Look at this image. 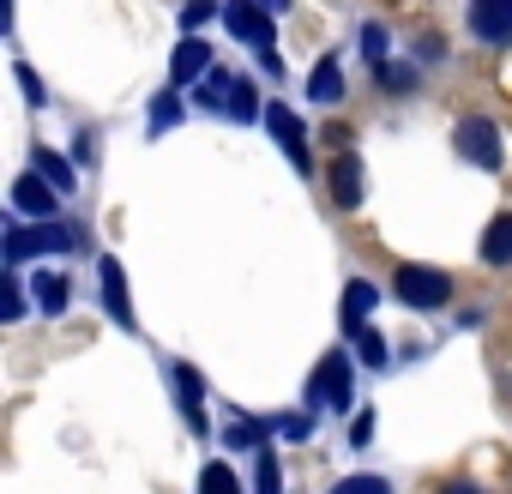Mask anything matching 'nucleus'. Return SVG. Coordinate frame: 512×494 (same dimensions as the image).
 <instances>
[{"label": "nucleus", "instance_id": "8", "mask_svg": "<svg viewBox=\"0 0 512 494\" xmlns=\"http://www.w3.org/2000/svg\"><path fill=\"white\" fill-rule=\"evenodd\" d=\"M55 193H61V187L31 169V175L13 181V211H25V217H55Z\"/></svg>", "mask_w": 512, "mask_h": 494}, {"label": "nucleus", "instance_id": "14", "mask_svg": "<svg viewBox=\"0 0 512 494\" xmlns=\"http://www.w3.org/2000/svg\"><path fill=\"white\" fill-rule=\"evenodd\" d=\"M31 284H37V308H43V314H67V302H73V278H61V272H37Z\"/></svg>", "mask_w": 512, "mask_h": 494}, {"label": "nucleus", "instance_id": "28", "mask_svg": "<svg viewBox=\"0 0 512 494\" xmlns=\"http://www.w3.org/2000/svg\"><path fill=\"white\" fill-rule=\"evenodd\" d=\"M308 428H314L308 416H284V422H278V434H284V440H308Z\"/></svg>", "mask_w": 512, "mask_h": 494}, {"label": "nucleus", "instance_id": "18", "mask_svg": "<svg viewBox=\"0 0 512 494\" xmlns=\"http://www.w3.org/2000/svg\"><path fill=\"white\" fill-rule=\"evenodd\" d=\"M199 494H241V476L229 464H205L199 470Z\"/></svg>", "mask_w": 512, "mask_h": 494}, {"label": "nucleus", "instance_id": "29", "mask_svg": "<svg viewBox=\"0 0 512 494\" xmlns=\"http://www.w3.org/2000/svg\"><path fill=\"white\" fill-rule=\"evenodd\" d=\"M350 440H356V446H368V440H374V416H368V410H356V422H350Z\"/></svg>", "mask_w": 512, "mask_h": 494}, {"label": "nucleus", "instance_id": "21", "mask_svg": "<svg viewBox=\"0 0 512 494\" xmlns=\"http://www.w3.org/2000/svg\"><path fill=\"white\" fill-rule=\"evenodd\" d=\"M362 55H368L374 67H386V55H392V37H386V25H362Z\"/></svg>", "mask_w": 512, "mask_h": 494}, {"label": "nucleus", "instance_id": "26", "mask_svg": "<svg viewBox=\"0 0 512 494\" xmlns=\"http://www.w3.org/2000/svg\"><path fill=\"white\" fill-rule=\"evenodd\" d=\"M211 13H217L211 0H187V7H181V31H187V37H199V25H205Z\"/></svg>", "mask_w": 512, "mask_h": 494}, {"label": "nucleus", "instance_id": "22", "mask_svg": "<svg viewBox=\"0 0 512 494\" xmlns=\"http://www.w3.org/2000/svg\"><path fill=\"white\" fill-rule=\"evenodd\" d=\"M37 175H49L61 193L73 187V163H67V157H55V151H37Z\"/></svg>", "mask_w": 512, "mask_h": 494}, {"label": "nucleus", "instance_id": "23", "mask_svg": "<svg viewBox=\"0 0 512 494\" xmlns=\"http://www.w3.org/2000/svg\"><path fill=\"white\" fill-rule=\"evenodd\" d=\"M284 482H278V458L272 452H260V458H253V494H278Z\"/></svg>", "mask_w": 512, "mask_h": 494}, {"label": "nucleus", "instance_id": "19", "mask_svg": "<svg viewBox=\"0 0 512 494\" xmlns=\"http://www.w3.org/2000/svg\"><path fill=\"white\" fill-rule=\"evenodd\" d=\"M350 338H356V356H362V368H386V338H380V332L356 326Z\"/></svg>", "mask_w": 512, "mask_h": 494}, {"label": "nucleus", "instance_id": "3", "mask_svg": "<svg viewBox=\"0 0 512 494\" xmlns=\"http://www.w3.org/2000/svg\"><path fill=\"white\" fill-rule=\"evenodd\" d=\"M73 241H79V235H73L67 223H49V217H43V229H19V223H13V229H7V260L19 266V260H31V254H67Z\"/></svg>", "mask_w": 512, "mask_h": 494}, {"label": "nucleus", "instance_id": "25", "mask_svg": "<svg viewBox=\"0 0 512 494\" xmlns=\"http://www.w3.org/2000/svg\"><path fill=\"white\" fill-rule=\"evenodd\" d=\"M332 494H392V482H386V476H350V482H338Z\"/></svg>", "mask_w": 512, "mask_h": 494}, {"label": "nucleus", "instance_id": "15", "mask_svg": "<svg viewBox=\"0 0 512 494\" xmlns=\"http://www.w3.org/2000/svg\"><path fill=\"white\" fill-rule=\"evenodd\" d=\"M175 392H181V410H187V422H193V428H205V416H199V398H205V380H199V368L175 362Z\"/></svg>", "mask_w": 512, "mask_h": 494}, {"label": "nucleus", "instance_id": "7", "mask_svg": "<svg viewBox=\"0 0 512 494\" xmlns=\"http://www.w3.org/2000/svg\"><path fill=\"white\" fill-rule=\"evenodd\" d=\"M470 31L494 49L512 43V0H470Z\"/></svg>", "mask_w": 512, "mask_h": 494}, {"label": "nucleus", "instance_id": "1", "mask_svg": "<svg viewBox=\"0 0 512 494\" xmlns=\"http://www.w3.org/2000/svg\"><path fill=\"white\" fill-rule=\"evenodd\" d=\"M392 296L404 308H446L452 302V278L440 266H398L392 272Z\"/></svg>", "mask_w": 512, "mask_h": 494}, {"label": "nucleus", "instance_id": "31", "mask_svg": "<svg viewBox=\"0 0 512 494\" xmlns=\"http://www.w3.org/2000/svg\"><path fill=\"white\" fill-rule=\"evenodd\" d=\"M440 494H488V488H476V482H464V476H458V482H446Z\"/></svg>", "mask_w": 512, "mask_h": 494}, {"label": "nucleus", "instance_id": "27", "mask_svg": "<svg viewBox=\"0 0 512 494\" xmlns=\"http://www.w3.org/2000/svg\"><path fill=\"white\" fill-rule=\"evenodd\" d=\"M19 314H25V278L7 272V326H19Z\"/></svg>", "mask_w": 512, "mask_h": 494}, {"label": "nucleus", "instance_id": "13", "mask_svg": "<svg viewBox=\"0 0 512 494\" xmlns=\"http://www.w3.org/2000/svg\"><path fill=\"white\" fill-rule=\"evenodd\" d=\"M482 260H488V266H512V211H500V217L482 229Z\"/></svg>", "mask_w": 512, "mask_h": 494}, {"label": "nucleus", "instance_id": "32", "mask_svg": "<svg viewBox=\"0 0 512 494\" xmlns=\"http://www.w3.org/2000/svg\"><path fill=\"white\" fill-rule=\"evenodd\" d=\"M260 7H266V13H284V7H290V0H260Z\"/></svg>", "mask_w": 512, "mask_h": 494}, {"label": "nucleus", "instance_id": "20", "mask_svg": "<svg viewBox=\"0 0 512 494\" xmlns=\"http://www.w3.org/2000/svg\"><path fill=\"white\" fill-rule=\"evenodd\" d=\"M260 428H266V422H253V416H235V422L223 428V440H229L235 452H247V446H260Z\"/></svg>", "mask_w": 512, "mask_h": 494}, {"label": "nucleus", "instance_id": "9", "mask_svg": "<svg viewBox=\"0 0 512 494\" xmlns=\"http://www.w3.org/2000/svg\"><path fill=\"white\" fill-rule=\"evenodd\" d=\"M205 73H211V43L187 37V43L175 49V61H169V85L181 91V85H193V79H205Z\"/></svg>", "mask_w": 512, "mask_h": 494}, {"label": "nucleus", "instance_id": "5", "mask_svg": "<svg viewBox=\"0 0 512 494\" xmlns=\"http://www.w3.org/2000/svg\"><path fill=\"white\" fill-rule=\"evenodd\" d=\"M266 127H272V139L284 145V157H290L296 169H314V157H308V133H302V115H296L290 103H266Z\"/></svg>", "mask_w": 512, "mask_h": 494}, {"label": "nucleus", "instance_id": "17", "mask_svg": "<svg viewBox=\"0 0 512 494\" xmlns=\"http://www.w3.org/2000/svg\"><path fill=\"white\" fill-rule=\"evenodd\" d=\"M223 109H229L235 121H266V103H260V91H253L247 79H235V85H229V103H223Z\"/></svg>", "mask_w": 512, "mask_h": 494}, {"label": "nucleus", "instance_id": "12", "mask_svg": "<svg viewBox=\"0 0 512 494\" xmlns=\"http://www.w3.org/2000/svg\"><path fill=\"white\" fill-rule=\"evenodd\" d=\"M97 272H103V302H109V314H115L121 326H133V302H127V272H121V260H103Z\"/></svg>", "mask_w": 512, "mask_h": 494}, {"label": "nucleus", "instance_id": "10", "mask_svg": "<svg viewBox=\"0 0 512 494\" xmlns=\"http://www.w3.org/2000/svg\"><path fill=\"white\" fill-rule=\"evenodd\" d=\"M326 187H332V199H338V211H356V205H362V163H356V151H344V157L332 163V175H326Z\"/></svg>", "mask_w": 512, "mask_h": 494}, {"label": "nucleus", "instance_id": "6", "mask_svg": "<svg viewBox=\"0 0 512 494\" xmlns=\"http://www.w3.org/2000/svg\"><path fill=\"white\" fill-rule=\"evenodd\" d=\"M314 404L350 410V356H344V350H332V356L314 368Z\"/></svg>", "mask_w": 512, "mask_h": 494}, {"label": "nucleus", "instance_id": "2", "mask_svg": "<svg viewBox=\"0 0 512 494\" xmlns=\"http://www.w3.org/2000/svg\"><path fill=\"white\" fill-rule=\"evenodd\" d=\"M452 139H458V157H464V163H482V169H500V163H506V145H500V127H494L488 115H464Z\"/></svg>", "mask_w": 512, "mask_h": 494}, {"label": "nucleus", "instance_id": "16", "mask_svg": "<svg viewBox=\"0 0 512 494\" xmlns=\"http://www.w3.org/2000/svg\"><path fill=\"white\" fill-rule=\"evenodd\" d=\"M374 296H380V290H374L368 278H356V284L344 290V326H350V332H356V326H368V308H374Z\"/></svg>", "mask_w": 512, "mask_h": 494}, {"label": "nucleus", "instance_id": "11", "mask_svg": "<svg viewBox=\"0 0 512 494\" xmlns=\"http://www.w3.org/2000/svg\"><path fill=\"white\" fill-rule=\"evenodd\" d=\"M308 97H314V103H338V97H344V61H338V55H320V61H314Z\"/></svg>", "mask_w": 512, "mask_h": 494}, {"label": "nucleus", "instance_id": "4", "mask_svg": "<svg viewBox=\"0 0 512 494\" xmlns=\"http://www.w3.org/2000/svg\"><path fill=\"white\" fill-rule=\"evenodd\" d=\"M223 25H229V37H241V43H253V49H272V13L260 7V0H229L223 7Z\"/></svg>", "mask_w": 512, "mask_h": 494}, {"label": "nucleus", "instance_id": "24", "mask_svg": "<svg viewBox=\"0 0 512 494\" xmlns=\"http://www.w3.org/2000/svg\"><path fill=\"white\" fill-rule=\"evenodd\" d=\"M175 121H181V97H175V91H163V97L151 103V127L163 133V127H175Z\"/></svg>", "mask_w": 512, "mask_h": 494}, {"label": "nucleus", "instance_id": "30", "mask_svg": "<svg viewBox=\"0 0 512 494\" xmlns=\"http://www.w3.org/2000/svg\"><path fill=\"white\" fill-rule=\"evenodd\" d=\"M19 85H25V97H31V103H43V85H37V73H31V67H19Z\"/></svg>", "mask_w": 512, "mask_h": 494}]
</instances>
